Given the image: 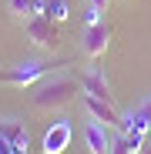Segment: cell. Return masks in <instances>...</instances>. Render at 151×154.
<instances>
[{
    "label": "cell",
    "instance_id": "1",
    "mask_svg": "<svg viewBox=\"0 0 151 154\" xmlns=\"http://www.w3.org/2000/svg\"><path fill=\"white\" fill-rule=\"evenodd\" d=\"M77 81L74 77H64V74H50V77H44V81L37 84V91H34V107L37 111H61V107H67L74 97H77Z\"/></svg>",
    "mask_w": 151,
    "mask_h": 154
},
{
    "label": "cell",
    "instance_id": "2",
    "mask_svg": "<svg viewBox=\"0 0 151 154\" xmlns=\"http://www.w3.org/2000/svg\"><path fill=\"white\" fill-rule=\"evenodd\" d=\"M57 67H64V64H47V60H20V64H14L10 70H4V74H0V84H7V87H30V84L44 81V77H50Z\"/></svg>",
    "mask_w": 151,
    "mask_h": 154
},
{
    "label": "cell",
    "instance_id": "3",
    "mask_svg": "<svg viewBox=\"0 0 151 154\" xmlns=\"http://www.w3.org/2000/svg\"><path fill=\"white\" fill-rule=\"evenodd\" d=\"M24 34H27V40L40 50H57L61 44V34H57V23L50 20L47 14H37V17H27L24 20Z\"/></svg>",
    "mask_w": 151,
    "mask_h": 154
},
{
    "label": "cell",
    "instance_id": "4",
    "mask_svg": "<svg viewBox=\"0 0 151 154\" xmlns=\"http://www.w3.org/2000/svg\"><path fill=\"white\" fill-rule=\"evenodd\" d=\"M108 47H111V27H108L104 20H101V23H91V27L84 30V40H81L84 57H87V60H97V57L108 54Z\"/></svg>",
    "mask_w": 151,
    "mask_h": 154
},
{
    "label": "cell",
    "instance_id": "5",
    "mask_svg": "<svg viewBox=\"0 0 151 154\" xmlns=\"http://www.w3.org/2000/svg\"><path fill=\"white\" fill-rule=\"evenodd\" d=\"M81 104H84V111H87L91 121L108 124V127H121V114H118V107L111 104V100L94 97V94H84V91H81Z\"/></svg>",
    "mask_w": 151,
    "mask_h": 154
},
{
    "label": "cell",
    "instance_id": "6",
    "mask_svg": "<svg viewBox=\"0 0 151 154\" xmlns=\"http://www.w3.org/2000/svg\"><path fill=\"white\" fill-rule=\"evenodd\" d=\"M71 137H74V127L67 121L50 124L47 134H44V154H64V147L71 144Z\"/></svg>",
    "mask_w": 151,
    "mask_h": 154
},
{
    "label": "cell",
    "instance_id": "7",
    "mask_svg": "<svg viewBox=\"0 0 151 154\" xmlns=\"http://www.w3.org/2000/svg\"><path fill=\"white\" fill-rule=\"evenodd\" d=\"M81 91L84 94H94V97H104L114 104V94H111V84H108V77L101 74V67H87L81 74Z\"/></svg>",
    "mask_w": 151,
    "mask_h": 154
},
{
    "label": "cell",
    "instance_id": "8",
    "mask_svg": "<svg viewBox=\"0 0 151 154\" xmlns=\"http://www.w3.org/2000/svg\"><path fill=\"white\" fill-rule=\"evenodd\" d=\"M84 141H87V151H91V154H111V134H108V124L87 121V127H84Z\"/></svg>",
    "mask_w": 151,
    "mask_h": 154
},
{
    "label": "cell",
    "instance_id": "9",
    "mask_svg": "<svg viewBox=\"0 0 151 154\" xmlns=\"http://www.w3.org/2000/svg\"><path fill=\"white\" fill-rule=\"evenodd\" d=\"M0 134H7L17 147H24L30 154V131H27V124L17 121V117H0Z\"/></svg>",
    "mask_w": 151,
    "mask_h": 154
},
{
    "label": "cell",
    "instance_id": "10",
    "mask_svg": "<svg viewBox=\"0 0 151 154\" xmlns=\"http://www.w3.org/2000/svg\"><path fill=\"white\" fill-rule=\"evenodd\" d=\"M44 7H47V0H7V10L24 23L27 17H37V14H44Z\"/></svg>",
    "mask_w": 151,
    "mask_h": 154
},
{
    "label": "cell",
    "instance_id": "11",
    "mask_svg": "<svg viewBox=\"0 0 151 154\" xmlns=\"http://www.w3.org/2000/svg\"><path fill=\"white\" fill-rule=\"evenodd\" d=\"M44 14H47L50 20H54V23H64V20L71 17V10H67V4H64V0H47Z\"/></svg>",
    "mask_w": 151,
    "mask_h": 154
},
{
    "label": "cell",
    "instance_id": "12",
    "mask_svg": "<svg viewBox=\"0 0 151 154\" xmlns=\"http://www.w3.org/2000/svg\"><path fill=\"white\" fill-rule=\"evenodd\" d=\"M111 154H138V147L128 141V134H114L111 137Z\"/></svg>",
    "mask_w": 151,
    "mask_h": 154
},
{
    "label": "cell",
    "instance_id": "13",
    "mask_svg": "<svg viewBox=\"0 0 151 154\" xmlns=\"http://www.w3.org/2000/svg\"><path fill=\"white\" fill-rule=\"evenodd\" d=\"M0 154H27V151H24V147H17L7 134H0Z\"/></svg>",
    "mask_w": 151,
    "mask_h": 154
},
{
    "label": "cell",
    "instance_id": "14",
    "mask_svg": "<svg viewBox=\"0 0 151 154\" xmlns=\"http://www.w3.org/2000/svg\"><path fill=\"white\" fill-rule=\"evenodd\" d=\"M101 20H104V10H97V7L87 4V10H84V23L91 27V23H101Z\"/></svg>",
    "mask_w": 151,
    "mask_h": 154
},
{
    "label": "cell",
    "instance_id": "15",
    "mask_svg": "<svg viewBox=\"0 0 151 154\" xmlns=\"http://www.w3.org/2000/svg\"><path fill=\"white\" fill-rule=\"evenodd\" d=\"M87 4H91V7H97V10H104V14H108V7H111V0H87Z\"/></svg>",
    "mask_w": 151,
    "mask_h": 154
},
{
    "label": "cell",
    "instance_id": "16",
    "mask_svg": "<svg viewBox=\"0 0 151 154\" xmlns=\"http://www.w3.org/2000/svg\"><path fill=\"white\" fill-rule=\"evenodd\" d=\"M138 154H151V147H141V151H138Z\"/></svg>",
    "mask_w": 151,
    "mask_h": 154
}]
</instances>
